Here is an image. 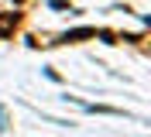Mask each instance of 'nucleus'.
I'll list each match as a JSON object with an SVG mask.
<instances>
[{"label":"nucleus","mask_w":151,"mask_h":137,"mask_svg":"<svg viewBox=\"0 0 151 137\" xmlns=\"http://www.w3.org/2000/svg\"><path fill=\"white\" fill-rule=\"evenodd\" d=\"M96 31L93 27H76V31H69V34H62V41H79V38H93Z\"/></svg>","instance_id":"f257e3e1"}]
</instances>
